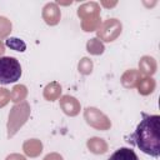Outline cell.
Instances as JSON below:
<instances>
[{
    "instance_id": "1",
    "label": "cell",
    "mask_w": 160,
    "mask_h": 160,
    "mask_svg": "<svg viewBox=\"0 0 160 160\" xmlns=\"http://www.w3.org/2000/svg\"><path fill=\"white\" fill-rule=\"evenodd\" d=\"M142 119L135 131L128 138V142L138 146L144 154L152 158L160 156V115L141 112Z\"/></svg>"
},
{
    "instance_id": "2",
    "label": "cell",
    "mask_w": 160,
    "mask_h": 160,
    "mask_svg": "<svg viewBox=\"0 0 160 160\" xmlns=\"http://www.w3.org/2000/svg\"><path fill=\"white\" fill-rule=\"evenodd\" d=\"M31 114L30 104L28 101H22L19 104H15L9 112L8 122H6V130H8V138H14L18 131L26 124Z\"/></svg>"
},
{
    "instance_id": "3",
    "label": "cell",
    "mask_w": 160,
    "mask_h": 160,
    "mask_svg": "<svg viewBox=\"0 0 160 160\" xmlns=\"http://www.w3.org/2000/svg\"><path fill=\"white\" fill-rule=\"evenodd\" d=\"M22 74L21 65L19 60L14 56H1L0 58V84L8 85L16 82Z\"/></svg>"
},
{
    "instance_id": "4",
    "label": "cell",
    "mask_w": 160,
    "mask_h": 160,
    "mask_svg": "<svg viewBox=\"0 0 160 160\" xmlns=\"http://www.w3.org/2000/svg\"><path fill=\"white\" fill-rule=\"evenodd\" d=\"M122 31V24L119 19L109 18L104 20L96 30V38L101 42H112L115 41Z\"/></svg>"
},
{
    "instance_id": "5",
    "label": "cell",
    "mask_w": 160,
    "mask_h": 160,
    "mask_svg": "<svg viewBox=\"0 0 160 160\" xmlns=\"http://www.w3.org/2000/svg\"><path fill=\"white\" fill-rule=\"evenodd\" d=\"M84 120L89 126L100 131H106L111 128V120L109 116L95 106H88L84 109Z\"/></svg>"
},
{
    "instance_id": "6",
    "label": "cell",
    "mask_w": 160,
    "mask_h": 160,
    "mask_svg": "<svg viewBox=\"0 0 160 160\" xmlns=\"http://www.w3.org/2000/svg\"><path fill=\"white\" fill-rule=\"evenodd\" d=\"M59 106L60 109L62 110V112L70 118H74L76 115H79L80 110H81V105H80V101L72 96V95H62L60 96V100H59Z\"/></svg>"
},
{
    "instance_id": "7",
    "label": "cell",
    "mask_w": 160,
    "mask_h": 160,
    "mask_svg": "<svg viewBox=\"0 0 160 160\" xmlns=\"http://www.w3.org/2000/svg\"><path fill=\"white\" fill-rule=\"evenodd\" d=\"M41 16L46 25H49V26L58 25L61 19V11H60L59 5L56 2L45 4V6L42 8V11H41Z\"/></svg>"
},
{
    "instance_id": "8",
    "label": "cell",
    "mask_w": 160,
    "mask_h": 160,
    "mask_svg": "<svg viewBox=\"0 0 160 160\" xmlns=\"http://www.w3.org/2000/svg\"><path fill=\"white\" fill-rule=\"evenodd\" d=\"M100 5L99 2L96 1H88V2H84L81 4L79 8H78V16L80 18V20H84V19H88V18H94V16H100Z\"/></svg>"
},
{
    "instance_id": "9",
    "label": "cell",
    "mask_w": 160,
    "mask_h": 160,
    "mask_svg": "<svg viewBox=\"0 0 160 160\" xmlns=\"http://www.w3.org/2000/svg\"><path fill=\"white\" fill-rule=\"evenodd\" d=\"M158 70V62L155 60V58L150 56V55H144L140 58L139 60V72L141 75L145 76H152Z\"/></svg>"
},
{
    "instance_id": "10",
    "label": "cell",
    "mask_w": 160,
    "mask_h": 160,
    "mask_svg": "<svg viewBox=\"0 0 160 160\" xmlns=\"http://www.w3.org/2000/svg\"><path fill=\"white\" fill-rule=\"evenodd\" d=\"M42 142L41 140L34 138V139H28L22 144V151L26 156L29 158H38L42 152Z\"/></svg>"
},
{
    "instance_id": "11",
    "label": "cell",
    "mask_w": 160,
    "mask_h": 160,
    "mask_svg": "<svg viewBox=\"0 0 160 160\" xmlns=\"http://www.w3.org/2000/svg\"><path fill=\"white\" fill-rule=\"evenodd\" d=\"M141 78H142L141 74L136 69H129L124 71V74L120 78V81L125 89H134L138 86Z\"/></svg>"
},
{
    "instance_id": "12",
    "label": "cell",
    "mask_w": 160,
    "mask_h": 160,
    "mask_svg": "<svg viewBox=\"0 0 160 160\" xmlns=\"http://www.w3.org/2000/svg\"><path fill=\"white\" fill-rule=\"evenodd\" d=\"M86 148L90 152H92L95 155H104L109 150L108 142L102 138H98V136H92V138L88 139Z\"/></svg>"
},
{
    "instance_id": "13",
    "label": "cell",
    "mask_w": 160,
    "mask_h": 160,
    "mask_svg": "<svg viewBox=\"0 0 160 160\" xmlns=\"http://www.w3.org/2000/svg\"><path fill=\"white\" fill-rule=\"evenodd\" d=\"M61 91H62V88H61L60 82L50 81L49 84L45 85V88L42 90V96L46 101H55V100L60 99Z\"/></svg>"
},
{
    "instance_id": "14",
    "label": "cell",
    "mask_w": 160,
    "mask_h": 160,
    "mask_svg": "<svg viewBox=\"0 0 160 160\" xmlns=\"http://www.w3.org/2000/svg\"><path fill=\"white\" fill-rule=\"evenodd\" d=\"M138 92L142 96H148L150 94H152L155 91V88H156V81L150 78V76H144L140 79L139 84H138Z\"/></svg>"
},
{
    "instance_id": "15",
    "label": "cell",
    "mask_w": 160,
    "mask_h": 160,
    "mask_svg": "<svg viewBox=\"0 0 160 160\" xmlns=\"http://www.w3.org/2000/svg\"><path fill=\"white\" fill-rule=\"evenodd\" d=\"M109 160H139L136 152L130 148H119L111 154Z\"/></svg>"
},
{
    "instance_id": "16",
    "label": "cell",
    "mask_w": 160,
    "mask_h": 160,
    "mask_svg": "<svg viewBox=\"0 0 160 160\" xmlns=\"http://www.w3.org/2000/svg\"><path fill=\"white\" fill-rule=\"evenodd\" d=\"M26 96H28V88L22 84H16L10 91V101H12L14 104L25 101Z\"/></svg>"
},
{
    "instance_id": "17",
    "label": "cell",
    "mask_w": 160,
    "mask_h": 160,
    "mask_svg": "<svg viewBox=\"0 0 160 160\" xmlns=\"http://www.w3.org/2000/svg\"><path fill=\"white\" fill-rule=\"evenodd\" d=\"M86 51H88L90 55L98 56V55L104 54V51H105V45H104V42H101L98 38H91V39H89L88 42H86Z\"/></svg>"
},
{
    "instance_id": "18",
    "label": "cell",
    "mask_w": 160,
    "mask_h": 160,
    "mask_svg": "<svg viewBox=\"0 0 160 160\" xmlns=\"http://www.w3.org/2000/svg\"><path fill=\"white\" fill-rule=\"evenodd\" d=\"M101 24V19L100 16H94V18H88V19H84L81 20V29L82 31L85 32H92V31H96L98 28L100 26Z\"/></svg>"
},
{
    "instance_id": "19",
    "label": "cell",
    "mask_w": 160,
    "mask_h": 160,
    "mask_svg": "<svg viewBox=\"0 0 160 160\" xmlns=\"http://www.w3.org/2000/svg\"><path fill=\"white\" fill-rule=\"evenodd\" d=\"M92 69H94V62L88 56H84L80 59V61L78 62V70L81 75H90L92 72Z\"/></svg>"
},
{
    "instance_id": "20",
    "label": "cell",
    "mask_w": 160,
    "mask_h": 160,
    "mask_svg": "<svg viewBox=\"0 0 160 160\" xmlns=\"http://www.w3.org/2000/svg\"><path fill=\"white\" fill-rule=\"evenodd\" d=\"M12 30V22L6 16H0V40L10 35Z\"/></svg>"
},
{
    "instance_id": "21",
    "label": "cell",
    "mask_w": 160,
    "mask_h": 160,
    "mask_svg": "<svg viewBox=\"0 0 160 160\" xmlns=\"http://www.w3.org/2000/svg\"><path fill=\"white\" fill-rule=\"evenodd\" d=\"M5 46H9L11 50L20 51V52H24L26 50V44L19 38H9L5 42Z\"/></svg>"
},
{
    "instance_id": "22",
    "label": "cell",
    "mask_w": 160,
    "mask_h": 160,
    "mask_svg": "<svg viewBox=\"0 0 160 160\" xmlns=\"http://www.w3.org/2000/svg\"><path fill=\"white\" fill-rule=\"evenodd\" d=\"M10 101V91L6 88H0V109L6 106Z\"/></svg>"
},
{
    "instance_id": "23",
    "label": "cell",
    "mask_w": 160,
    "mask_h": 160,
    "mask_svg": "<svg viewBox=\"0 0 160 160\" xmlns=\"http://www.w3.org/2000/svg\"><path fill=\"white\" fill-rule=\"evenodd\" d=\"M42 160H64V158L59 152H49Z\"/></svg>"
},
{
    "instance_id": "24",
    "label": "cell",
    "mask_w": 160,
    "mask_h": 160,
    "mask_svg": "<svg viewBox=\"0 0 160 160\" xmlns=\"http://www.w3.org/2000/svg\"><path fill=\"white\" fill-rule=\"evenodd\" d=\"M5 160H26V158L22 155V154H18V152H12V154H9Z\"/></svg>"
},
{
    "instance_id": "25",
    "label": "cell",
    "mask_w": 160,
    "mask_h": 160,
    "mask_svg": "<svg viewBox=\"0 0 160 160\" xmlns=\"http://www.w3.org/2000/svg\"><path fill=\"white\" fill-rule=\"evenodd\" d=\"M99 5H100V6H104V8H114V6H116V5H118V1L109 2V1L102 0V1H100V4H99Z\"/></svg>"
},
{
    "instance_id": "26",
    "label": "cell",
    "mask_w": 160,
    "mask_h": 160,
    "mask_svg": "<svg viewBox=\"0 0 160 160\" xmlns=\"http://www.w3.org/2000/svg\"><path fill=\"white\" fill-rule=\"evenodd\" d=\"M4 52H5V42L0 40V58L4 55Z\"/></svg>"
},
{
    "instance_id": "27",
    "label": "cell",
    "mask_w": 160,
    "mask_h": 160,
    "mask_svg": "<svg viewBox=\"0 0 160 160\" xmlns=\"http://www.w3.org/2000/svg\"><path fill=\"white\" fill-rule=\"evenodd\" d=\"M56 4H58V5H71V4H72V1H68V2H61V1H58Z\"/></svg>"
}]
</instances>
